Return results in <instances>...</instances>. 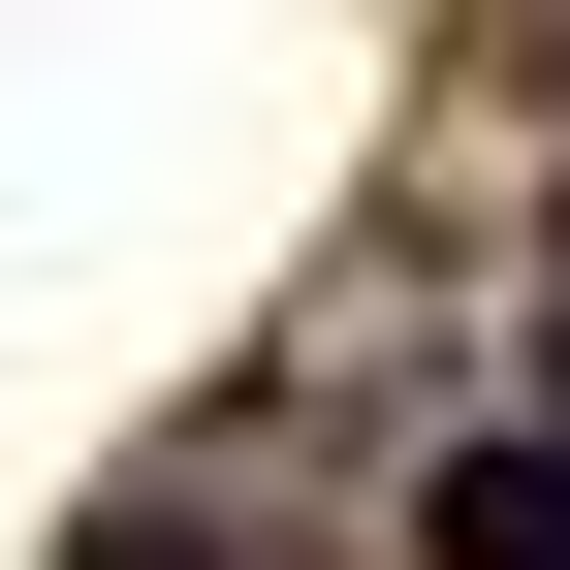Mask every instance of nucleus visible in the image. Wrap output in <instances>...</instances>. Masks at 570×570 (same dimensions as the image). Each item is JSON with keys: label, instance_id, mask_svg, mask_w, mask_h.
I'll return each instance as SVG.
<instances>
[{"label": "nucleus", "instance_id": "f257e3e1", "mask_svg": "<svg viewBox=\"0 0 570 570\" xmlns=\"http://www.w3.org/2000/svg\"><path fill=\"white\" fill-rule=\"evenodd\" d=\"M412 570H570V444H444L412 475Z\"/></svg>", "mask_w": 570, "mask_h": 570}, {"label": "nucleus", "instance_id": "f03ea898", "mask_svg": "<svg viewBox=\"0 0 570 570\" xmlns=\"http://www.w3.org/2000/svg\"><path fill=\"white\" fill-rule=\"evenodd\" d=\"M539 381H570V285H539Z\"/></svg>", "mask_w": 570, "mask_h": 570}, {"label": "nucleus", "instance_id": "7ed1b4c3", "mask_svg": "<svg viewBox=\"0 0 570 570\" xmlns=\"http://www.w3.org/2000/svg\"><path fill=\"white\" fill-rule=\"evenodd\" d=\"M96 570H190V539H96Z\"/></svg>", "mask_w": 570, "mask_h": 570}]
</instances>
